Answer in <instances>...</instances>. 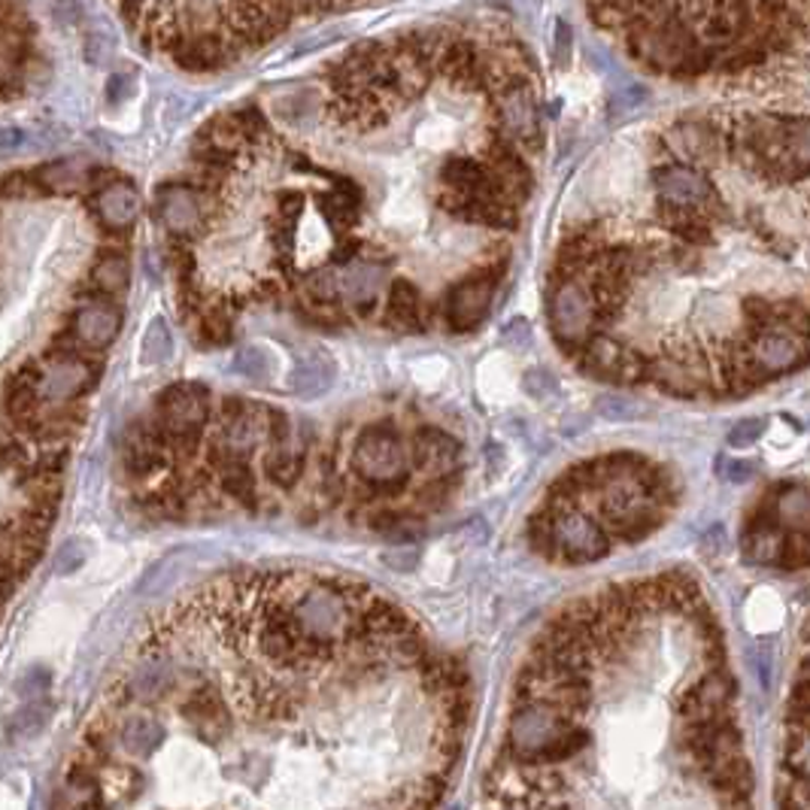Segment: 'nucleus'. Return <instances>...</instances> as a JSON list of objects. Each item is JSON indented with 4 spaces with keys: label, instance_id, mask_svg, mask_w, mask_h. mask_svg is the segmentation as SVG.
<instances>
[{
    "label": "nucleus",
    "instance_id": "f257e3e1",
    "mask_svg": "<svg viewBox=\"0 0 810 810\" xmlns=\"http://www.w3.org/2000/svg\"><path fill=\"white\" fill-rule=\"evenodd\" d=\"M544 309L583 374L668 398H744L810 365L808 113L695 110L613 143Z\"/></svg>",
    "mask_w": 810,
    "mask_h": 810
},
{
    "label": "nucleus",
    "instance_id": "f03ea898",
    "mask_svg": "<svg viewBox=\"0 0 810 810\" xmlns=\"http://www.w3.org/2000/svg\"><path fill=\"white\" fill-rule=\"evenodd\" d=\"M595 28L671 83L759 86L810 64V0H583Z\"/></svg>",
    "mask_w": 810,
    "mask_h": 810
},
{
    "label": "nucleus",
    "instance_id": "7ed1b4c3",
    "mask_svg": "<svg viewBox=\"0 0 810 810\" xmlns=\"http://www.w3.org/2000/svg\"><path fill=\"white\" fill-rule=\"evenodd\" d=\"M529 544L544 559L561 565H592L610 556L613 541L592 510V502L546 489L541 510L529 519Z\"/></svg>",
    "mask_w": 810,
    "mask_h": 810
},
{
    "label": "nucleus",
    "instance_id": "20e7f679",
    "mask_svg": "<svg viewBox=\"0 0 810 810\" xmlns=\"http://www.w3.org/2000/svg\"><path fill=\"white\" fill-rule=\"evenodd\" d=\"M590 729L537 698H516L507 720V747L519 762L559 768L590 750Z\"/></svg>",
    "mask_w": 810,
    "mask_h": 810
},
{
    "label": "nucleus",
    "instance_id": "39448f33",
    "mask_svg": "<svg viewBox=\"0 0 810 810\" xmlns=\"http://www.w3.org/2000/svg\"><path fill=\"white\" fill-rule=\"evenodd\" d=\"M350 473L358 486V502H395L410 489V438L392 419L368 422L355 434L350 450Z\"/></svg>",
    "mask_w": 810,
    "mask_h": 810
},
{
    "label": "nucleus",
    "instance_id": "423d86ee",
    "mask_svg": "<svg viewBox=\"0 0 810 810\" xmlns=\"http://www.w3.org/2000/svg\"><path fill=\"white\" fill-rule=\"evenodd\" d=\"M683 737L698 777L710 789H717L725 805H750L752 771L744 756V735L735 720L689 725L683 729Z\"/></svg>",
    "mask_w": 810,
    "mask_h": 810
},
{
    "label": "nucleus",
    "instance_id": "0eeeda50",
    "mask_svg": "<svg viewBox=\"0 0 810 810\" xmlns=\"http://www.w3.org/2000/svg\"><path fill=\"white\" fill-rule=\"evenodd\" d=\"M210 419H213L210 389L192 380H179L162 389L152 410V422L162 431L174 458H192L201 450Z\"/></svg>",
    "mask_w": 810,
    "mask_h": 810
},
{
    "label": "nucleus",
    "instance_id": "6e6552de",
    "mask_svg": "<svg viewBox=\"0 0 810 810\" xmlns=\"http://www.w3.org/2000/svg\"><path fill=\"white\" fill-rule=\"evenodd\" d=\"M101 380V362L86 350H79L71 334H61L49 346L43 365V404H74L91 392Z\"/></svg>",
    "mask_w": 810,
    "mask_h": 810
},
{
    "label": "nucleus",
    "instance_id": "1a4fd4ad",
    "mask_svg": "<svg viewBox=\"0 0 810 810\" xmlns=\"http://www.w3.org/2000/svg\"><path fill=\"white\" fill-rule=\"evenodd\" d=\"M292 15H295L292 0H231L222 30L235 40L237 49L262 46L286 30Z\"/></svg>",
    "mask_w": 810,
    "mask_h": 810
},
{
    "label": "nucleus",
    "instance_id": "9d476101",
    "mask_svg": "<svg viewBox=\"0 0 810 810\" xmlns=\"http://www.w3.org/2000/svg\"><path fill=\"white\" fill-rule=\"evenodd\" d=\"M413 473L422 480L458 483L465 468V446L453 431L441 426H416L410 434Z\"/></svg>",
    "mask_w": 810,
    "mask_h": 810
},
{
    "label": "nucleus",
    "instance_id": "9b49d317",
    "mask_svg": "<svg viewBox=\"0 0 810 810\" xmlns=\"http://www.w3.org/2000/svg\"><path fill=\"white\" fill-rule=\"evenodd\" d=\"M737 698L735 678L722 668L713 665L680 698V720L683 729L689 725H710V722L732 720V705Z\"/></svg>",
    "mask_w": 810,
    "mask_h": 810
},
{
    "label": "nucleus",
    "instance_id": "f8f14e48",
    "mask_svg": "<svg viewBox=\"0 0 810 810\" xmlns=\"http://www.w3.org/2000/svg\"><path fill=\"white\" fill-rule=\"evenodd\" d=\"M118 461L122 471L128 473V480L134 483H152L155 477H162L164 471H170L174 453L162 438V431L155 428L152 419H137L118 446Z\"/></svg>",
    "mask_w": 810,
    "mask_h": 810
},
{
    "label": "nucleus",
    "instance_id": "ddd939ff",
    "mask_svg": "<svg viewBox=\"0 0 810 810\" xmlns=\"http://www.w3.org/2000/svg\"><path fill=\"white\" fill-rule=\"evenodd\" d=\"M122 322H125V313L118 307V301L91 295L86 304L74 309L67 334L74 338L79 350L98 355L116 343V338L122 334Z\"/></svg>",
    "mask_w": 810,
    "mask_h": 810
},
{
    "label": "nucleus",
    "instance_id": "4468645a",
    "mask_svg": "<svg viewBox=\"0 0 810 810\" xmlns=\"http://www.w3.org/2000/svg\"><path fill=\"white\" fill-rule=\"evenodd\" d=\"M40 383H43V365L28 358L25 365L7 377L3 383V413H7V422L22 431L28 438L30 426L37 422V416L43 410V392H40Z\"/></svg>",
    "mask_w": 810,
    "mask_h": 810
},
{
    "label": "nucleus",
    "instance_id": "2eb2a0df",
    "mask_svg": "<svg viewBox=\"0 0 810 810\" xmlns=\"http://www.w3.org/2000/svg\"><path fill=\"white\" fill-rule=\"evenodd\" d=\"M91 194H94L91 198V210H94V219H98L103 231L125 235L140 219L143 198H140V189L128 177H110Z\"/></svg>",
    "mask_w": 810,
    "mask_h": 810
},
{
    "label": "nucleus",
    "instance_id": "dca6fc26",
    "mask_svg": "<svg viewBox=\"0 0 810 810\" xmlns=\"http://www.w3.org/2000/svg\"><path fill=\"white\" fill-rule=\"evenodd\" d=\"M155 213H159L164 231L174 240L194 243V237L204 235L206 213L204 204H201V192L194 186H164V189H159Z\"/></svg>",
    "mask_w": 810,
    "mask_h": 810
},
{
    "label": "nucleus",
    "instance_id": "f3484780",
    "mask_svg": "<svg viewBox=\"0 0 810 810\" xmlns=\"http://www.w3.org/2000/svg\"><path fill=\"white\" fill-rule=\"evenodd\" d=\"M182 720L192 725V732L206 744H216L222 737L231 735L235 729V717L231 708L225 701V695L219 693L216 683H201L194 686L189 698L182 701Z\"/></svg>",
    "mask_w": 810,
    "mask_h": 810
},
{
    "label": "nucleus",
    "instance_id": "a211bd4d",
    "mask_svg": "<svg viewBox=\"0 0 810 810\" xmlns=\"http://www.w3.org/2000/svg\"><path fill=\"white\" fill-rule=\"evenodd\" d=\"M237 52L240 49L225 30H194L186 34V40L174 52V61L189 74H213L228 67L237 59Z\"/></svg>",
    "mask_w": 810,
    "mask_h": 810
},
{
    "label": "nucleus",
    "instance_id": "6ab92c4d",
    "mask_svg": "<svg viewBox=\"0 0 810 810\" xmlns=\"http://www.w3.org/2000/svg\"><path fill=\"white\" fill-rule=\"evenodd\" d=\"M206 468L213 473L216 486L225 498L240 504L243 510L255 514L262 507V495H258V477L252 471L250 458L240 456H222V453H210L206 450Z\"/></svg>",
    "mask_w": 810,
    "mask_h": 810
},
{
    "label": "nucleus",
    "instance_id": "aec40b11",
    "mask_svg": "<svg viewBox=\"0 0 810 810\" xmlns=\"http://www.w3.org/2000/svg\"><path fill=\"white\" fill-rule=\"evenodd\" d=\"M309 441L307 438H286V441L267 443L265 456H262V473L274 489L292 492L301 483V477L307 471Z\"/></svg>",
    "mask_w": 810,
    "mask_h": 810
},
{
    "label": "nucleus",
    "instance_id": "412c9836",
    "mask_svg": "<svg viewBox=\"0 0 810 810\" xmlns=\"http://www.w3.org/2000/svg\"><path fill=\"white\" fill-rule=\"evenodd\" d=\"M744 556L752 565H765V568H781L783 546H786V529L781 526V519L774 514L771 502L752 514L750 526L744 531Z\"/></svg>",
    "mask_w": 810,
    "mask_h": 810
},
{
    "label": "nucleus",
    "instance_id": "4be33fe9",
    "mask_svg": "<svg viewBox=\"0 0 810 810\" xmlns=\"http://www.w3.org/2000/svg\"><path fill=\"white\" fill-rule=\"evenodd\" d=\"M110 179V177H106ZM106 179H98V167H91L83 159H59L34 170L37 192L43 194H76L94 192Z\"/></svg>",
    "mask_w": 810,
    "mask_h": 810
},
{
    "label": "nucleus",
    "instance_id": "5701e85b",
    "mask_svg": "<svg viewBox=\"0 0 810 810\" xmlns=\"http://www.w3.org/2000/svg\"><path fill=\"white\" fill-rule=\"evenodd\" d=\"M89 286L91 295L106 298V301H118L128 292L131 286V262L128 252H122L118 246H103L94 255V262L89 267Z\"/></svg>",
    "mask_w": 810,
    "mask_h": 810
},
{
    "label": "nucleus",
    "instance_id": "b1692460",
    "mask_svg": "<svg viewBox=\"0 0 810 810\" xmlns=\"http://www.w3.org/2000/svg\"><path fill=\"white\" fill-rule=\"evenodd\" d=\"M334 383V358L325 350H307L298 355L289 374V389L301 398H319Z\"/></svg>",
    "mask_w": 810,
    "mask_h": 810
},
{
    "label": "nucleus",
    "instance_id": "393cba45",
    "mask_svg": "<svg viewBox=\"0 0 810 810\" xmlns=\"http://www.w3.org/2000/svg\"><path fill=\"white\" fill-rule=\"evenodd\" d=\"M98 783H101L106 810L128 808L147 789V777L137 768L128 765V762H113V759L98 765Z\"/></svg>",
    "mask_w": 810,
    "mask_h": 810
},
{
    "label": "nucleus",
    "instance_id": "a878e982",
    "mask_svg": "<svg viewBox=\"0 0 810 810\" xmlns=\"http://www.w3.org/2000/svg\"><path fill=\"white\" fill-rule=\"evenodd\" d=\"M61 798H64V810H106L101 783H98V768L74 762L67 768Z\"/></svg>",
    "mask_w": 810,
    "mask_h": 810
},
{
    "label": "nucleus",
    "instance_id": "bb28decb",
    "mask_svg": "<svg viewBox=\"0 0 810 810\" xmlns=\"http://www.w3.org/2000/svg\"><path fill=\"white\" fill-rule=\"evenodd\" d=\"M164 732L162 720H155L152 713H137V717H128L118 729V744L125 747V752H131L137 759H147L152 752L159 750L164 744Z\"/></svg>",
    "mask_w": 810,
    "mask_h": 810
},
{
    "label": "nucleus",
    "instance_id": "cd10ccee",
    "mask_svg": "<svg viewBox=\"0 0 810 810\" xmlns=\"http://www.w3.org/2000/svg\"><path fill=\"white\" fill-rule=\"evenodd\" d=\"M771 507L786 531L810 541V489L808 486H781L771 498Z\"/></svg>",
    "mask_w": 810,
    "mask_h": 810
},
{
    "label": "nucleus",
    "instance_id": "c85d7f7f",
    "mask_svg": "<svg viewBox=\"0 0 810 810\" xmlns=\"http://www.w3.org/2000/svg\"><path fill=\"white\" fill-rule=\"evenodd\" d=\"M170 683H174V671H170V665H164L162 659H155V656H149L147 662L134 671V678L128 680L134 698H143V701H155V698H162V695L170 689Z\"/></svg>",
    "mask_w": 810,
    "mask_h": 810
},
{
    "label": "nucleus",
    "instance_id": "c756f323",
    "mask_svg": "<svg viewBox=\"0 0 810 810\" xmlns=\"http://www.w3.org/2000/svg\"><path fill=\"white\" fill-rule=\"evenodd\" d=\"M194 325H198V338L204 346H228L235 340V316H231V307L225 304L198 309Z\"/></svg>",
    "mask_w": 810,
    "mask_h": 810
},
{
    "label": "nucleus",
    "instance_id": "7c9ffc66",
    "mask_svg": "<svg viewBox=\"0 0 810 810\" xmlns=\"http://www.w3.org/2000/svg\"><path fill=\"white\" fill-rule=\"evenodd\" d=\"M174 353V334H170V325L164 316H155L152 322H149L147 334H143V343H140V358H143V365H164L167 358Z\"/></svg>",
    "mask_w": 810,
    "mask_h": 810
},
{
    "label": "nucleus",
    "instance_id": "2f4dec72",
    "mask_svg": "<svg viewBox=\"0 0 810 810\" xmlns=\"http://www.w3.org/2000/svg\"><path fill=\"white\" fill-rule=\"evenodd\" d=\"M34 456L28 453V438L22 431H15L13 426L0 431V471L7 473H22L28 471Z\"/></svg>",
    "mask_w": 810,
    "mask_h": 810
},
{
    "label": "nucleus",
    "instance_id": "473e14b6",
    "mask_svg": "<svg viewBox=\"0 0 810 810\" xmlns=\"http://www.w3.org/2000/svg\"><path fill=\"white\" fill-rule=\"evenodd\" d=\"M786 729L810 735V683L796 680L789 693V705H786Z\"/></svg>",
    "mask_w": 810,
    "mask_h": 810
},
{
    "label": "nucleus",
    "instance_id": "72a5a7b5",
    "mask_svg": "<svg viewBox=\"0 0 810 810\" xmlns=\"http://www.w3.org/2000/svg\"><path fill=\"white\" fill-rule=\"evenodd\" d=\"M783 771L798 774V777H810V735L789 732L786 744H783Z\"/></svg>",
    "mask_w": 810,
    "mask_h": 810
},
{
    "label": "nucleus",
    "instance_id": "f704fd0d",
    "mask_svg": "<svg viewBox=\"0 0 810 810\" xmlns=\"http://www.w3.org/2000/svg\"><path fill=\"white\" fill-rule=\"evenodd\" d=\"M777 805L781 810H810V777H798L783 771V781L777 786Z\"/></svg>",
    "mask_w": 810,
    "mask_h": 810
},
{
    "label": "nucleus",
    "instance_id": "c9c22d12",
    "mask_svg": "<svg viewBox=\"0 0 810 810\" xmlns=\"http://www.w3.org/2000/svg\"><path fill=\"white\" fill-rule=\"evenodd\" d=\"M235 370L246 380H255L262 383L270 377V355L262 350V346H243L240 353L235 355Z\"/></svg>",
    "mask_w": 810,
    "mask_h": 810
},
{
    "label": "nucleus",
    "instance_id": "e433bc0d",
    "mask_svg": "<svg viewBox=\"0 0 810 810\" xmlns=\"http://www.w3.org/2000/svg\"><path fill=\"white\" fill-rule=\"evenodd\" d=\"M304 210H307V198L304 192H280L277 194V206H274V216L277 219H286L298 225V219L304 216Z\"/></svg>",
    "mask_w": 810,
    "mask_h": 810
},
{
    "label": "nucleus",
    "instance_id": "4c0bfd02",
    "mask_svg": "<svg viewBox=\"0 0 810 810\" xmlns=\"http://www.w3.org/2000/svg\"><path fill=\"white\" fill-rule=\"evenodd\" d=\"M762 431H765V422H762V419H744V422H737V426L729 431V443H732V446H752V443L762 438Z\"/></svg>",
    "mask_w": 810,
    "mask_h": 810
},
{
    "label": "nucleus",
    "instance_id": "58836bf2",
    "mask_svg": "<svg viewBox=\"0 0 810 810\" xmlns=\"http://www.w3.org/2000/svg\"><path fill=\"white\" fill-rule=\"evenodd\" d=\"M720 477L725 483H747L752 477V465L750 461H729V458H722Z\"/></svg>",
    "mask_w": 810,
    "mask_h": 810
},
{
    "label": "nucleus",
    "instance_id": "ea45409f",
    "mask_svg": "<svg viewBox=\"0 0 810 810\" xmlns=\"http://www.w3.org/2000/svg\"><path fill=\"white\" fill-rule=\"evenodd\" d=\"M46 720V708L43 705H28V710H22V717H18V729L25 732V735H30V732H37L40 725H43Z\"/></svg>",
    "mask_w": 810,
    "mask_h": 810
},
{
    "label": "nucleus",
    "instance_id": "a19ab883",
    "mask_svg": "<svg viewBox=\"0 0 810 810\" xmlns=\"http://www.w3.org/2000/svg\"><path fill=\"white\" fill-rule=\"evenodd\" d=\"M15 583H18V574H15L10 559H7L3 549H0V602H7V598L13 595Z\"/></svg>",
    "mask_w": 810,
    "mask_h": 810
},
{
    "label": "nucleus",
    "instance_id": "79ce46f5",
    "mask_svg": "<svg viewBox=\"0 0 810 810\" xmlns=\"http://www.w3.org/2000/svg\"><path fill=\"white\" fill-rule=\"evenodd\" d=\"M756 671H759L762 689H771V683H774V656H771V649H762V656L756 662Z\"/></svg>",
    "mask_w": 810,
    "mask_h": 810
},
{
    "label": "nucleus",
    "instance_id": "37998d69",
    "mask_svg": "<svg viewBox=\"0 0 810 810\" xmlns=\"http://www.w3.org/2000/svg\"><path fill=\"white\" fill-rule=\"evenodd\" d=\"M86 49H89L91 64H101V61L110 55V40H106V37H98V34H91L89 40H86Z\"/></svg>",
    "mask_w": 810,
    "mask_h": 810
},
{
    "label": "nucleus",
    "instance_id": "c03bdc74",
    "mask_svg": "<svg viewBox=\"0 0 810 810\" xmlns=\"http://www.w3.org/2000/svg\"><path fill=\"white\" fill-rule=\"evenodd\" d=\"M25 143V134L22 131H0V149H15Z\"/></svg>",
    "mask_w": 810,
    "mask_h": 810
},
{
    "label": "nucleus",
    "instance_id": "a18cd8bd",
    "mask_svg": "<svg viewBox=\"0 0 810 810\" xmlns=\"http://www.w3.org/2000/svg\"><path fill=\"white\" fill-rule=\"evenodd\" d=\"M796 680H801V683H810V653H805V656H801V665H798V678Z\"/></svg>",
    "mask_w": 810,
    "mask_h": 810
}]
</instances>
